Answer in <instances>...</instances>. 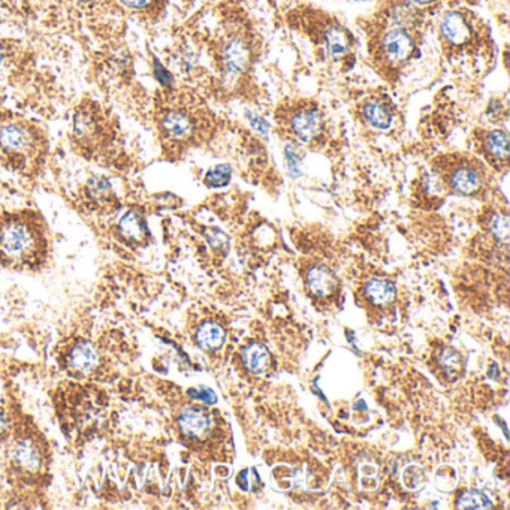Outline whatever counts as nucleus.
I'll use <instances>...</instances> for the list:
<instances>
[{
  "mask_svg": "<svg viewBox=\"0 0 510 510\" xmlns=\"http://www.w3.org/2000/svg\"><path fill=\"white\" fill-rule=\"evenodd\" d=\"M37 231L23 219H9L0 225V256L9 263L29 262L37 250Z\"/></svg>",
  "mask_w": 510,
  "mask_h": 510,
  "instance_id": "1",
  "label": "nucleus"
},
{
  "mask_svg": "<svg viewBox=\"0 0 510 510\" xmlns=\"http://www.w3.org/2000/svg\"><path fill=\"white\" fill-rule=\"evenodd\" d=\"M379 51L386 63L398 64L410 59L414 51V39L409 30L394 27L382 36Z\"/></svg>",
  "mask_w": 510,
  "mask_h": 510,
  "instance_id": "2",
  "label": "nucleus"
},
{
  "mask_svg": "<svg viewBox=\"0 0 510 510\" xmlns=\"http://www.w3.org/2000/svg\"><path fill=\"white\" fill-rule=\"evenodd\" d=\"M324 121L322 116L316 108L302 107L289 118V130L301 143H311L322 132Z\"/></svg>",
  "mask_w": 510,
  "mask_h": 510,
  "instance_id": "3",
  "label": "nucleus"
},
{
  "mask_svg": "<svg viewBox=\"0 0 510 510\" xmlns=\"http://www.w3.org/2000/svg\"><path fill=\"white\" fill-rule=\"evenodd\" d=\"M250 62L249 45L243 37H234L223 50V66L228 77L235 78L247 69Z\"/></svg>",
  "mask_w": 510,
  "mask_h": 510,
  "instance_id": "4",
  "label": "nucleus"
},
{
  "mask_svg": "<svg viewBox=\"0 0 510 510\" xmlns=\"http://www.w3.org/2000/svg\"><path fill=\"white\" fill-rule=\"evenodd\" d=\"M164 134L173 141H186L193 135V120L184 111H168L162 118Z\"/></svg>",
  "mask_w": 510,
  "mask_h": 510,
  "instance_id": "5",
  "label": "nucleus"
},
{
  "mask_svg": "<svg viewBox=\"0 0 510 510\" xmlns=\"http://www.w3.org/2000/svg\"><path fill=\"white\" fill-rule=\"evenodd\" d=\"M482 184L480 173L468 164L458 165L450 174V186L461 195H471L479 191Z\"/></svg>",
  "mask_w": 510,
  "mask_h": 510,
  "instance_id": "6",
  "label": "nucleus"
},
{
  "mask_svg": "<svg viewBox=\"0 0 510 510\" xmlns=\"http://www.w3.org/2000/svg\"><path fill=\"white\" fill-rule=\"evenodd\" d=\"M99 356L94 347L89 343H78L68 356L69 370L78 374H87L98 367Z\"/></svg>",
  "mask_w": 510,
  "mask_h": 510,
  "instance_id": "7",
  "label": "nucleus"
},
{
  "mask_svg": "<svg viewBox=\"0 0 510 510\" xmlns=\"http://www.w3.org/2000/svg\"><path fill=\"white\" fill-rule=\"evenodd\" d=\"M440 30L443 37L452 45H462L470 39V27L464 17L458 12H449L441 20Z\"/></svg>",
  "mask_w": 510,
  "mask_h": 510,
  "instance_id": "8",
  "label": "nucleus"
},
{
  "mask_svg": "<svg viewBox=\"0 0 510 510\" xmlns=\"http://www.w3.org/2000/svg\"><path fill=\"white\" fill-rule=\"evenodd\" d=\"M12 458L15 466L26 473H36L41 468V455L37 449L29 441H21L15 445Z\"/></svg>",
  "mask_w": 510,
  "mask_h": 510,
  "instance_id": "9",
  "label": "nucleus"
},
{
  "mask_svg": "<svg viewBox=\"0 0 510 510\" xmlns=\"http://www.w3.org/2000/svg\"><path fill=\"white\" fill-rule=\"evenodd\" d=\"M210 421L197 409H186L180 416V428L187 437L197 439L209 430Z\"/></svg>",
  "mask_w": 510,
  "mask_h": 510,
  "instance_id": "10",
  "label": "nucleus"
},
{
  "mask_svg": "<svg viewBox=\"0 0 510 510\" xmlns=\"http://www.w3.org/2000/svg\"><path fill=\"white\" fill-rule=\"evenodd\" d=\"M310 290L317 297H326L335 289V279L325 267H313L307 274Z\"/></svg>",
  "mask_w": 510,
  "mask_h": 510,
  "instance_id": "11",
  "label": "nucleus"
},
{
  "mask_svg": "<svg viewBox=\"0 0 510 510\" xmlns=\"http://www.w3.org/2000/svg\"><path fill=\"white\" fill-rule=\"evenodd\" d=\"M0 146L11 153H21L29 147V137L26 130L17 125H8L0 129Z\"/></svg>",
  "mask_w": 510,
  "mask_h": 510,
  "instance_id": "12",
  "label": "nucleus"
},
{
  "mask_svg": "<svg viewBox=\"0 0 510 510\" xmlns=\"http://www.w3.org/2000/svg\"><path fill=\"white\" fill-rule=\"evenodd\" d=\"M364 116L373 128L380 130L388 129L392 123V112L382 100H368L364 107Z\"/></svg>",
  "mask_w": 510,
  "mask_h": 510,
  "instance_id": "13",
  "label": "nucleus"
},
{
  "mask_svg": "<svg viewBox=\"0 0 510 510\" xmlns=\"http://www.w3.org/2000/svg\"><path fill=\"white\" fill-rule=\"evenodd\" d=\"M196 340L201 347L206 351H217L225 343V331L214 322H205L197 329Z\"/></svg>",
  "mask_w": 510,
  "mask_h": 510,
  "instance_id": "14",
  "label": "nucleus"
},
{
  "mask_svg": "<svg viewBox=\"0 0 510 510\" xmlns=\"http://www.w3.org/2000/svg\"><path fill=\"white\" fill-rule=\"evenodd\" d=\"M484 146L488 153L494 159H509V137L504 130H491L484 138Z\"/></svg>",
  "mask_w": 510,
  "mask_h": 510,
  "instance_id": "15",
  "label": "nucleus"
},
{
  "mask_svg": "<svg viewBox=\"0 0 510 510\" xmlns=\"http://www.w3.org/2000/svg\"><path fill=\"white\" fill-rule=\"evenodd\" d=\"M244 364L249 370L254 374L263 373L267 370L268 362H270V355L268 351L261 344H252L247 349H245L244 353Z\"/></svg>",
  "mask_w": 510,
  "mask_h": 510,
  "instance_id": "16",
  "label": "nucleus"
},
{
  "mask_svg": "<svg viewBox=\"0 0 510 510\" xmlns=\"http://www.w3.org/2000/svg\"><path fill=\"white\" fill-rule=\"evenodd\" d=\"M325 45L331 58H340L349 51V37L338 27H329L325 33Z\"/></svg>",
  "mask_w": 510,
  "mask_h": 510,
  "instance_id": "17",
  "label": "nucleus"
},
{
  "mask_svg": "<svg viewBox=\"0 0 510 510\" xmlns=\"http://www.w3.org/2000/svg\"><path fill=\"white\" fill-rule=\"evenodd\" d=\"M367 295L377 304H386L395 298V286L388 280L374 279L367 285Z\"/></svg>",
  "mask_w": 510,
  "mask_h": 510,
  "instance_id": "18",
  "label": "nucleus"
},
{
  "mask_svg": "<svg viewBox=\"0 0 510 510\" xmlns=\"http://www.w3.org/2000/svg\"><path fill=\"white\" fill-rule=\"evenodd\" d=\"M120 231L126 238L139 241L146 234V223L137 213L129 211L120 222Z\"/></svg>",
  "mask_w": 510,
  "mask_h": 510,
  "instance_id": "19",
  "label": "nucleus"
},
{
  "mask_svg": "<svg viewBox=\"0 0 510 510\" xmlns=\"http://www.w3.org/2000/svg\"><path fill=\"white\" fill-rule=\"evenodd\" d=\"M459 509H468V510H482V509H491L493 503L486 494L480 493V491H468L464 495L459 498L458 502Z\"/></svg>",
  "mask_w": 510,
  "mask_h": 510,
  "instance_id": "20",
  "label": "nucleus"
},
{
  "mask_svg": "<svg viewBox=\"0 0 510 510\" xmlns=\"http://www.w3.org/2000/svg\"><path fill=\"white\" fill-rule=\"evenodd\" d=\"M232 169L229 165H217L205 175V183L211 187H220L228 184L231 180Z\"/></svg>",
  "mask_w": 510,
  "mask_h": 510,
  "instance_id": "21",
  "label": "nucleus"
},
{
  "mask_svg": "<svg viewBox=\"0 0 510 510\" xmlns=\"http://www.w3.org/2000/svg\"><path fill=\"white\" fill-rule=\"evenodd\" d=\"M491 231L495 235V238H498L502 243H507L509 241V217L504 214H497L494 216L493 222H491Z\"/></svg>",
  "mask_w": 510,
  "mask_h": 510,
  "instance_id": "22",
  "label": "nucleus"
},
{
  "mask_svg": "<svg viewBox=\"0 0 510 510\" xmlns=\"http://www.w3.org/2000/svg\"><path fill=\"white\" fill-rule=\"evenodd\" d=\"M188 394H191L193 398H200V400L205 401L206 404H216V401H217L216 394L211 389L205 388V386H201L200 389H191V391H188Z\"/></svg>",
  "mask_w": 510,
  "mask_h": 510,
  "instance_id": "23",
  "label": "nucleus"
},
{
  "mask_svg": "<svg viewBox=\"0 0 510 510\" xmlns=\"http://www.w3.org/2000/svg\"><path fill=\"white\" fill-rule=\"evenodd\" d=\"M155 73H156L157 81L162 84V86L168 87V86H171V84H173L171 73H169L159 62H155Z\"/></svg>",
  "mask_w": 510,
  "mask_h": 510,
  "instance_id": "24",
  "label": "nucleus"
},
{
  "mask_svg": "<svg viewBox=\"0 0 510 510\" xmlns=\"http://www.w3.org/2000/svg\"><path fill=\"white\" fill-rule=\"evenodd\" d=\"M441 364L446 367V370H457V368H459L461 365V361H459V356L455 352L448 351L441 356Z\"/></svg>",
  "mask_w": 510,
  "mask_h": 510,
  "instance_id": "25",
  "label": "nucleus"
},
{
  "mask_svg": "<svg viewBox=\"0 0 510 510\" xmlns=\"http://www.w3.org/2000/svg\"><path fill=\"white\" fill-rule=\"evenodd\" d=\"M286 156H288V162H289V168L292 175L298 177L299 175V166H298V156L297 151L292 148V146H288L286 148Z\"/></svg>",
  "mask_w": 510,
  "mask_h": 510,
  "instance_id": "26",
  "label": "nucleus"
},
{
  "mask_svg": "<svg viewBox=\"0 0 510 510\" xmlns=\"http://www.w3.org/2000/svg\"><path fill=\"white\" fill-rule=\"evenodd\" d=\"M120 2L132 9H143L153 2V0H120Z\"/></svg>",
  "mask_w": 510,
  "mask_h": 510,
  "instance_id": "27",
  "label": "nucleus"
},
{
  "mask_svg": "<svg viewBox=\"0 0 510 510\" xmlns=\"http://www.w3.org/2000/svg\"><path fill=\"white\" fill-rule=\"evenodd\" d=\"M412 2L416 3V5H427V3H431L432 0H412Z\"/></svg>",
  "mask_w": 510,
  "mask_h": 510,
  "instance_id": "28",
  "label": "nucleus"
},
{
  "mask_svg": "<svg viewBox=\"0 0 510 510\" xmlns=\"http://www.w3.org/2000/svg\"><path fill=\"white\" fill-rule=\"evenodd\" d=\"M5 431V421L2 418V414H0V434H2Z\"/></svg>",
  "mask_w": 510,
  "mask_h": 510,
  "instance_id": "29",
  "label": "nucleus"
},
{
  "mask_svg": "<svg viewBox=\"0 0 510 510\" xmlns=\"http://www.w3.org/2000/svg\"><path fill=\"white\" fill-rule=\"evenodd\" d=\"M2 59H3V51H2V46H0V63H2Z\"/></svg>",
  "mask_w": 510,
  "mask_h": 510,
  "instance_id": "30",
  "label": "nucleus"
},
{
  "mask_svg": "<svg viewBox=\"0 0 510 510\" xmlns=\"http://www.w3.org/2000/svg\"><path fill=\"white\" fill-rule=\"evenodd\" d=\"M360 2H362V0H360Z\"/></svg>",
  "mask_w": 510,
  "mask_h": 510,
  "instance_id": "31",
  "label": "nucleus"
}]
</instances>
